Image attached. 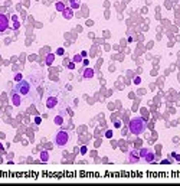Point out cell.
<instances>
[{
  "label": "cell",
  "instance_id": "cell-12",
  "mask_svg": "<svg viewBox=\"0 0 180 186\" xmlns=\"http://www.w3.org/2000/svg\"><path fill=\"white\" fill-rule=\"evenodd\" d=\"M39 157H41V160L45 163V162H48V160H49V153H48V151H41Z\"/></svg>",
  "mask_w": 180,
  "mask_h": 186
},
{
  "label": "cell",
  "instance_id": "cell-7",
  "mask_svg": "<svg viewBox=\"0 0 180 186\" xmlns=\"http://www.w3.org/2000/svg\"><path fill=\"white\" fill-rule=\"evenodd\" d=\"M94 75H95V71L92 69V68H88L86 67L84 71H82V78L84 80H92L94 78Z\"/></svg>",
  "mask_w": 180,
  "mask_h": 186
},
{
  "label": "cell",
  "instance_id": "cell-30",
  "mask_svg": "<svg viewBox=\"0 0 180 186\" xmlns=\"http://www.w3.org/2000/svg\"><path fill=\"white\" fill-rule=\"evenodd\" d=\"M161 163L163 164H169V163H171V162H170V160H161Z\"/></svg>",
  "mask_w": 180,
  "mask_h": 186
},
{
  "label": "cell",
  "instance_id": "cell-29",
  "mask_svg": "<svg viewBox=\"0 0 180 186\" xmlns=\"http://www.w3.org/2000/svg\"><path fill=\"white\" fill-rule=\"evenodd\" d=\"M12 20H13V22H16V20H17V14H13V16H12Z\"/></svg>",
  "mask_w": 180,
  "mask_h": 186
},
{
  "label": "cell",
  "instance_id": "cell-1",
  "mask_svg": "<svg viewBox=\"0 0 180 186\" xmlns=\"http://www.w3.org/2000/svg\"><path fill=\"white\" fill-rule=\"evenodd\" d=\"M33 88H35V85L32 84L30 81H29V78H27V80L19 81L17 84H16V87H14V91L20 94L23 100H27V98L32 97V94H33Z\"/></svg>",
  "mask_w": 180,
  "mask_h": 186
},
{
  "label": "cell",
  "instance_id": "cell-14",
  "mask_svg": "<svg viewBox=\"0 0 180 186\" xmlns=\"http://www.w3.org/2000/svg\"><path fill=\"white\" fill-rule=\"evenodd\" d=\"M53 123L56 124V126H62L63 124V118H62V115H56L53 118Z\"/></svg>",
  "mask_w": 180,
  "mask_h": 186
},
{
  "label": "cell",
  "instance_id": "cell-10",
  "mask_svg": "<svg viewBox=\"0 0 180 186\" xmlns=\"http://www.w3.org/2000/svg\"><path fill=\"white\" fill-rule=\"evenodd\" d=\"M154 159H156V154H154L153 151H149V150H147V153L144 154V160H146L147 163H153Z\"/></svg>",
  "mask_w": 180,
  "mask_h": 186
},
{
  "label": "cell",
  "instance_id": "cell-23",
  "mask_svg": "<svg viewBox=\"0 0 180 186\" xmlns=\"http://www.w3.org/2000/svg\"><path fill=\"white\" fill-rule=\"evenodd\" d=\"M12 27H13L14 30H17L19 27H20V22H17V20H16V22L13 23V26H12Z\"/></svg>",
  "mask_w": 180,
  "mask_h": 186
},
{
  "label": "cell",
  "instance_id": "cell-15",
  "mask_svg": "<svg viewBox=\"0 0 180 186\" xmlns=\"http://www.w3.org/2000/svg\"><path fill=\"white\" fill-rule=\"evenodd\" d=\"M69 7H72V9L75 10V9H78V7H79V3H78L77 0H69Z\"/></svg>",
  "mask_w": 180,
  "mask_h": 186
},
{
  "label": "cell",
  "instance_id": "cell-28",
  "mask_svg": "<svg viewBox=\"0 0 180 186\" xmlns=\"http://www.w3.org/2000/svg\"><path fill=\"white\" fill-rule=\"evenodd\" d=\"M86 55H88V52H86V51H82V52H81V56H82V58L86 56Z\"/></svg>",
  "mask_w": 180,
  "mask_h": 186
},
{
  "label": "cell",
  "instance_id": "cell-20",
  "mask_svg": "<svg viewBox=\"0 0 180 186\" xmlns=\"http://www.w3.org/2000/svg\"><path fill=\"white\" fill-rule=\"evenodd\" d=\"M105 137H107V138L113 137V130H107V131H105Z\"/></svg>",
  "mask_w": 180,
  "mask_h": 186
},
{
  "label": "cell",
  "instance_id": "cell-2",
  "mask_svg": "<svg viewBox=\"0 0 180 186\" xmlns=\"http://www.w3.org/2000/svg\"><path fill=\"white\" fill-rule=\"evenodd\" d=\"M146 127H147V124H146L144 118H141V117H134V118L130 121V126H128L130 131L134 134V136L143 134L144 131H146Z\"/></svg>",
  "mask_w": 180,
  "mask_h": 186
},
{
  "label": "cell",
  "instance_id": "cell-13",
  "mask_svg": "<svg viewBox=\"0 0 180 186\" xmlns=\"http://www.w3.org/2000/svg\"><path fill=\"white\" fill-rule=\"evenodd\" d=\"M55 7H56V10H58V12H61V13H62V12H63V9H65L66 6L63 5L62 2H56V3H55Z\"/></svg>",
  "mask_w": 180,
  "mask_h": 186
},
{
  "label": "cell",
  "instance_id": "cell-22",
  "mask_svg": "<svg viewBox=\"0 0 180 186\" xmlns=\"http://www.w3.org/2000/svg\"><path fill=\"white\" fill-rule=\"evenodd\" d=\"M133 82H134L135 85H140V84H141V78H140V76H135V78H134V81H133Z\"/></svg>",
  "mask_w": 180,
  "mask_h": 186
},
{
  "label": "cell",
  "instance_id": "cell-11",
  "mask_svg": "<svg viewBox=\"0 0 180 186\" xmlns=\"http://www.w3.org/2000/svg\"><path fill=\"white\" fill-rule=\"evenodd\" d=\"M55 56H56L55 53H48V55H46V56H45V64H46V65H48V67L53 64V61H55Z\"/></svg>",
  "mask_w": 180,
  "mask_h": 186
},
{
  "label": "cell",
  "instance_id": "cell-5",
  "mask_svg": "<svg viewBox=\"0 0 180 186\" xmlns=\"http://www.w3.org/2000/svg\"><path fill=\"white\" fill-rule=\"evenodd\" d=\"M10 98H12V102H13V105L14 107H20V104H22V101H23V98H22V95L19 92H16V91H12L10 92Z\"/></svg>",
  "mask_w": 180,
  "mask_h": 186
},
{
  "label": "cell",
  "instance_id": "cell-9",
  "mask_svg": "<svg viewBox=\"0 0 180 186\" xmlns=\"http://www.w3.org/2000/svg\"><path fill=\"white\" fill-rule=\"evenodd\" d=\"M140 160V151L138 150H133L128 156V162L130 163H135V162H138Z\"/></svg>",
  "mask_w": 180,
  "mask_h": 186
},
{
  "label": "cell",
  "instance_id": "cell-21",
  "mask_svg": "<svg viewBox=\"0 0 180 186\" xmlns=\"http://www.w3.org/2000/svg\"><path fill=\"white\" fill-rule=\"evenodd\" d=\"M114 126H115V129H120L121 127V121L120 120H114Z\"/></svg>",
  "mask_w": 180,
  "mask_h": 186
},
{
  "label": "cell",
  "instance_id": "cell-32",
  "mask_svg": "<svg viewBox=\"0 0 180 186\" xmlns=\"http://www.w3.org/2000/svg\"><path fill=\"white\" fill-rule=\"evenodd\" d=\"M29 59H30V61H35L36 56H35V55H30V58H29Z\"/></svg>",
  "mask_w": 180,
  "mask_h": 186
},
{
  "label": "cell",
  "instance_id": "cell-24",
  "mask_svg": "<svg viewBox=\"0 0 180 186\" xmlns=\"http://www.w3.org/2000/svg\"><path fill=\"white\" fill-rule=\"evenodd\" d=\"M41 123H42V117H35V124H38V126H39Z\"/></svg>",
  "mask_w": 180,
  "mask_h": 186
},
{
  "label": "cell",
  "instance_id": "cell-17",
  "mask_svg": "<svg viewBox=\"0 0 180 186\" xmlns=\"http://www.w3.org/2000/svg\"><path fill=\"white\" fill-rule=\"evenodd\" d=\"M55 55H56V56H62V55H65V49H63V48H58V49H56V52H55Z\"/></svg>",
  "mask_w": 180,
  "mask_h": 186
},
{
  "label": "cell",
  "instance_id": "cell-6",
  "mask_svg": "<svg viewBox=\"0 0 180 186\" xmlns=\"http://www.w3.org/2000/svg\"><path fill=\"white\" fill-rule=\"evenodd\" d=\"M45 104H46V108H48V110H52V108H55V107L58 105V98L56 97H48Z\"/></svg>",
  "mask_w": 180,
  "mask_h": 186
},
{
  "label": "cell",
  "instance_id": "cell-3",
  "mask_svg": "<svg viewBox=\"0 0 180 186\" xmlns=\"http://www.w3.org/2000/svg\"><path fill=\"white\" fill-rule=\"evenodd\" d=\"M68 143H69V134L66 131H63V130L58 131L56 136H55V144L59 147H63V146H66Z\"/></svg>",
  "mask_w": 180,
  "mask_h": 186
},
{
  "label": "cell",
  "instance_id": "cell-25",
  "mask_svg": "<svg viewBox=\"0 0 180 186\" xmlns=\"http://www.w3.org/2000/svg\"><path fill=\"white\" fill-rule=\"evenodd\" d=\"M81 154H82V156L86 154V146H82V147H81Z\"/></svg>",
  "mask_w": 180,
  "mask_h": 186
},
{
  "label": "cell",
  "instance_id": "cell-27",
  "mask_svg": "<svg viewBox=\"0 0 180 186\" xmlns=\"http://www.w3.org/2000/svg\"><path fill=\"white\" fill-rule=\"evenodd\" d=\"M173 157H174L177 162H180V154H173Z\"/></svg>",
  "mask_w": 180,
  "mask_h": 186
},
{
  "label": "cell",
  "instance_id": "cell-31",
  "mask_svg": "<svg viewBox=\"0 0 180 186\" xmlns=\"http://www.w3.org/2000/svg\"><path fill=\"white\" fill-rule=\"evenodd\" d=\"M86 25H88V26H91V25H94V22H92V20H88V22H86Z\"/></svg>",
  "mask_w": 180,
  "mask_h": 186
},
{
  "label": "cell",
  "instance_id": "cell-8",
  "mask_svg": "<svg viewBox=\"0 0 180 186\" xmlns=\"http://www.w3.org/2000/svg\"><path fill=\"white\" fill-rule=\"evenodd\" d=\"M62 16H63V19L71 20V19L74 18V9H72V7H65L63 12H62Z\"/></svg>",
  "mask_w": 180,
  "mask_h": 186
},
{
  "label": "cell",
  "instance_id": "cell-4",
  "mask_svg": "<svg viewBox=\"0 0 180 186\" xmlns=\"http://www.w3.org/2000/svg\"><path fill=\"white\" fill-rule=\"evenodd\" d=\"M9 29V19L3 13H0V33H3Z\"/></svg>",
  "mask_w": 180,
  "mask_h": 186
},
{
  "label": "cell",
  "instance_id": "cell-19",
  "mask_svg": "<svg viewBox=\"0 0 180 186\" xmlns=\"http://www.w3.org/2000/svg\"><path fill=\"white\" fill-rule=\"evenodd\" d=\"M68 69H69V71H72V69H75V62H74V61L68 64Z\"/></svg>",
  "mask_w": 180,
  "mask_h": 186
},
{
  "label": "cell",
  "instance_id": "cell-18",
  "mask_svg": "<svg viewBox=\"0 0 180 186\" xmlns=\"http://www.w3.org/2000/svg\"><path fill=\"white\" fill-rule=\"evenodd\" d=\"M23 80V74H20V72H19V74H16V75H14V81H16V82H19V81H22Z\"/></svg>",
  "mask_w": 180,
  "mask_h": 186
},
{
  "label": "cell",
  "instance_id": "cell-26",
  "mask_svg": "<svg viewBox=\"0 0 180 186\" xmlns=\"http://www.w3.org/2000/svg\"><path fill=\"white\" fill-rule=\"evenodd\" d=\"M147 153V149H143V150L140 151V157H144V154Z\"/></svg>",
  "mask_w": 180,
  "mask_h": 186
},
{
  "label": "cell",
  "instance_id": "cell-33",
  "mask_svg": "<svg viewBox=\"0 0 180 186\" xmlns=\"http://www.w3.org/2000/svg\"><path fill=\"white\" fill-rule=\"evenodd\" d=\"M0 150H3V146H2V144H0Z\"/></svg>",
  "mask_w": 180,
  "mask_h": 186
},
{
  "label": "cell",
  "instance_id": "cell-16",
  "mask_svg": "<svg viewBox=\"0 0 180 186\" xmlns=\"http://www.w3.org/2000/svg\"><path fill=\"white\" fill-rule=\"evenodd\" d=\"M82 59H84V58L81 56V53H77V55H75V56H74V59H72V61L75 62V64H78V62H81Z\"/></svg>",
  "mask_w": 180,
  "mask_h": 186
}]
</instances>
